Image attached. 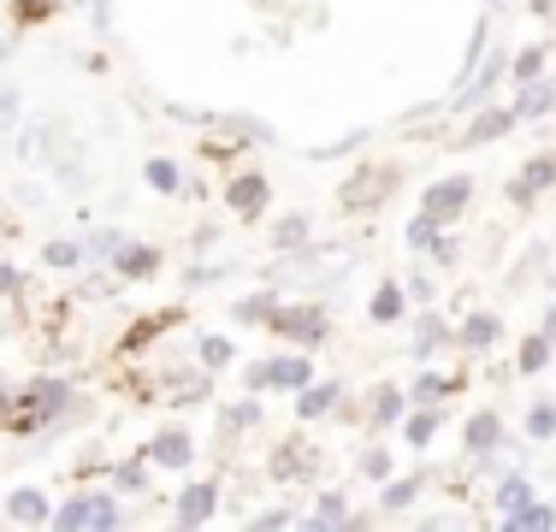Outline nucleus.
Segmentation results:
<instances>
[{"label": "nucleus", "instance_id": "f257e3e1", "mask_svg": "<svg viewBox=\"0 0 556 532\" xmlns=\"http://www.w3.org/2000/svg\"><path fill=\"white\" fill-rule=\"evenodd\" d=\"M48 527H60V532H125L130 509H125V497H118L113 485H84L77 497L54 503V521Z\"/></svg>", "mask_w": 556, "mask_h": 532}, {"label": "nucleus", "instance_id": "f03ea898", "mask_svg": "<svg viewBox=\"0 0 556 532\" xmlns=\"http://www.w3.org/2000/svg\"><path fill=\"white\" fill-rule=\"evenodd\" d=\"M267 331L290 350H320L332 338V308L326 296H302V302H278V314L267 319Z\"/></svg>", "mask_w": 556, "mask_h": 532}, {"label": "nucleus", "instance_id": "7ed1b4c3", "mask_svg": "<svg viewBox=\"0 0 556 532\" xmlns=\"http://www.w3.org/2000/svg\"><path fill=\"white\" fill-rule=\"evenodd\" d=\"M219 207L231 213V219L255 225L261 213H273V178H267L261 166H237V172H225V183H219Z\"/></svg>", "mask_w": 556, "mask_h": 532}, {"label": "nucleus", "instance_id": "20e7f679", "mask_svg": "<svg viewBox=\"0 0 556 532\" xmlns=\"http://www.w3.org/2000/svg\"><path fill=\"white\" fill-rule=\"evenodd\" d=\"M396 183H403V172L396 166H350V178H343V190H338V207L343 213H379L396 195Z\"/></svg>", "mask_w": 556, "mask_h": 532}, {"label": "nucleus", "instance_id": "39448f33", "mask_svg": "<svg viewBox=\"0 0 556 532\" xmlns=\"http://www.w3.org/2000/svg\"><path fill=\"white\" fill-rule=\"evenodd\" d=\"M473 195H480L473 172H444V178H432L427 190H420V213H432L439 225H462L473 207Z\"/></svg>", "mask_w": 556, "mask_h": 532}, {"label": "nucleus", "instance_id": "423d86ee", "mask_svg": "<svg viewBox=\"0 0 556 532\" xmlns=\"http://www.w3.org/2000/svg\"><path fill=\"white\" fill-rule=\"evenodd\" d=\"M515 130H521V118H515V106H509V101H485L480 113L456 118V130H450V142H456V149H492V142L515 137Z\"/></svg>", "mask_w": 556, "mask_h": 532}, {"label": "nucleus", "instance_id": "0eeeda50", "mask_svg": "<svg viewBox=\"0 0 556 532\" xmlns=\"http://www.w3.org/2000/svg\"><path fill=\"white\" fill-rule=\"evenodd\" d=\"M142 456H149V468H161V473H190L195 456H202V444H195V432L184 420H172L142 444Z\"/></svg>", "mask_w": 556, "mask_h": 532}, {"label": "nucleus", "instance_id": "6e6552de", "mask_svg": "<svg viewBox=\"0 0 556 532\" xmlns=\"http://www.w3.org/2000/svg\"><path fill=\"white\" fill-rule=\"evenodd\" d=\"M551 190H556V149L527 154V160H521V172H515V178L503 183V195H509V202L521 207V213H527V207H539Z\"/></svg>", "mask_w": 556, "mask_h": 532}, {"label": "nucleus", "instance_id": "1a4fd4ad", "mask_svg": "<svg viewBox=\"0 0 556 532\" xmlns=\"http://www.w3.org/2000/svg\"><path fill=\"white\" fill-rule=\"evenodd\" d=\"M408 415V384H396V379H379L374 391L362 396V426H367V438H386L396 432Z\"/></svg>", "mask_w": 556, "mask_h": 532}, {"label": "nucleus", "instance_id": "9d476101", "mask_svg": "<svg viewBox=\"0 0 556 532\" xmlns=\"http://www.w3.org/2000/svg\"><path fill=\"white\" fill-rule=\"evenodd\" d=\"M444 350H456V319L432 302V308H420L415 326H408V355H415V362H439Z\"/></svg>", "mask_w": 556, "mask_h": 532}, {"label": "nucleus", "instance_id": "9b49d317", "mask_svg": "<svg viewBox=\"0 0 556 532\" xmlns=\"http://www.w3.org/2000/svg\"><path fill=\"white\" fill-rule=\"evenodd\" d=\"M503 338H509V326H503L497 308H462L456 314V350L462 355H492Z\"/></svg>", "mask_w": 556, "mask_h": 532}, {"label": "nucleus", "instance_id": "f8f14e48", "mask_svg": "<svg viewBox=\"0 0 556 532\" xmlns=\"http://www.w3.org/2000/svg\"><path fill=\"white\" fill-rule=\"evenodd\" d=\"M343 403H350V384H343V379H320V372H314V379L296 391V403H290V408H296L302 426H320V420H338Z\"/></svg>", "mask_w": 556, "mask_h": 532}, {"label": "nucleus", "instance_id": "ddd939ff", "mask_svg": "<svg viewBox=\"0 0 556 532\" xmlns=\"http://www.w3.org/2000/svg\"><path fill=\"white\" fill-rule=\"evenodd\" d=\"M219 497H225L219 479H190V485L172 497V521L178 527H214L219 521Z\"/></svg>", "mask_w": 556, "mask_h": 532}, {"label": "nucleus", "instance_id": "4468645a", "mask_svg": "<svg viewBox=\"0 0 556 532\" xmlns=\"http://www.w3.org/2000/svg\"><path fill=\"white\" fill-rule=\"evenodd\" d=\"M492 449H509V420H503V408L485 403L462 420V456H492Z\"/></svg>", "mask_w": 556, "mask_h": 532}, {"label": "nucleus", "instance_id": "2eb2a0df", "mask_svg": "<svg viewBox=\"0 0 556 532\" xmlns=\"http://www.w3.org/2000/svg\"><path fill=\"white\" fill-rule=\"evenodd\" d=\"M108 266L125 278V284H149V278H161L166 255H161V243H142V237L125 231V243H118V255H113Z\"/></svg>", "mask_w": 556, "mask_h": 532}, {"label": "nucleus", "instance_id": "dca6fc26", "mask_svg": "<svg viewBox=\"0 0 556 532\" xmlns=\"http://www.w3.org/2000/svg\"><path fill=\"white\" fill-rule=\"evenodd\" d=\"M509 106L521 125H551L556 118V77H533V84H509Z\"/></svg>", "mask_w": 556, "mask_h": 532}, {"label": "nucleus", "instance_id": "f3484780", "mask_svg": "<svg viewBox=\"0 0 556 532\" xmlns=\"http://www.w3.org/2000/svg\"><path fill=\"white\" fill-rule=\"evenodd\" d=\"M308 379H314V350H290L285 343V355H267V391L296 396Z\"/></svg>", "mask_w": 556, "mask_h": 532}, {"label": "nucleus", "instance_id": "a211bd4d", "mask_svg": "<svg viewBox=\"0 0 556 532\" xmlns=\"http://www.w3.org/2000/svg\"><path fill=\"white\" fill-rule=\"evenodd\" d=\"M314 461H320V449L308 444V438H285V444L267 456V473L278 485H296V479H314Z\"/></svg>", "mask_w": 556, "mask_h": 532}, {"label": "nucleus", "instance_id": "6ab92c4d", "mask_svg": "<svg viewBox=\"0 0 556 532\" xmlns=\"http://www.w3.org/2000/svg\"><path fill=\"white\" fill-rule=\"evenodd\" d=\"M539 497V485H533V473H527V461H515V468H503L492 479V521H503V515H515L521 503H533Z\"/></svg>", "mask_w": 556, "mask_h": 532}, {"label": "nucleus", "instance_id": "aec40b11", "mask_svg": "<svg viewBox=\"0 0 556 532\" xmlns=\"http://www.w3.org/2000/svg\"><path fill=\"white\" fill-rule=\"evenodd\" d=\"M0 515H7L12 527H48L54 521V503H48L42 485H12L7 503H0Z\"/></svg>", "mask_w": 556, "mask_h": 532}, {"label": "nucleus", "instance_id": "412c9836", "mask_svg": "<svg viewBox=\"0 0 556 532\" xmlns=\"http://www.w3.org/2000/svg\"><path fill=\"white\" fill-rule=\"evenodd\" d=\"M439 426H444V403H408L396 438H403L408 449H432V444H439Z\"/></svg>", "mask_w": 556, "mask_h": 532}, {"label": "nucleus", "instance_id": "4be33fe9", "mask_svg": "<svg viewBox=\"0 0 556 532\" xmlns=\"http://www.w3.org/2000/svg\"><path fill=\"white\" fill-rule=\"evenodd\" d=\"M408 308H415V302H408L403 278H379L374 296H367V319H374V326H403Z\"/></svg>", "mask_w": 556, "mask_h": 532}, {"label": "nucleus", "instance_id": "5701e85b", "mask_svg": "<svg viewBox=\"0 0 556 532\" xmlns=\"http://www.w3.org/2000/svg\"><path fill=\"white\" fill-rule=\"evenodd\" d=\"M261 420H267V408H261L255 391H243L237 403H219V438L225 444H237L243 432H261Z\"/></svg>", "mask_w": 556, "mask_h": 532}, {"label": "nucleus", "instance_id": "b1692460", "mask_svg": "<svg viewBox=\"0 0 556 532\" xmlns=\"http://www.w3.org/2000/svg\"><path fill=\"white\" fill-rule=\"evenodd\" d=\"M556 249L551 243H527L521 261L509 266V290H527V284H556Z\"/></svg>", "mask_w": 556, "mask_h": 532}, {"label": "nucleus", "instance_id": "393cba45", "mask_svg": "<svg viewBox=\"0 0 556 532\" xmlns=\"http://www.w3.org/2000/svg\"><path fill=\"white\" fill-rule=\"evenodd\" d=\"M427 485H432L427 473H391L386 485H379V515H408L427 497Z\"/></svg>", "mask_w": 556, "mask_h": 532}, {"label": "nucleus", "instance_id": "a878e982", "mask_svg": "<svg viewBox=\"0 0 556 532\" xmlns=\"http://www.w3.org/2000/svg\"><path fill=\"white\" fill-rule=\"evenodd\" d=\"M468 384V372H432V362H420V372L408 379V403H450Z\"/></svg>", "mask_w": 556, "mask_h": 532}, {"label": "nucleus", "instance_id": "bb28decb", "mask_svg": "<svg viewBox=\"0 0 556 532\" xmlns=\"http://www.w3.org/2000/svg\"><path fill=\"white\" fill-rule=\"evenodd\" d=\"M521 438L527 444H556V396L551 391H539V396H527V408H521Z\"/></svg>", "mask_w": 556, "mask_h": 532}, {"label": "nucleus", "instance_id": "cd10ccee", "mask_svg": "<svg viewBox=\"0 0 556 532\" xmlns=\"http://www.w3.org/2000/svg\"><path fill=\"white\" fill-rule=\"evenodd\" d=\"M551 362H556V343H551L539 326L527 331V338H515V362H509L515 379H539V372H545Z\"/></svg>", "mask_w": 556, "mask_h": 532}, {"label": "nucleus", "instance_id": "c85d7f7f", "mask_svg": "<svg viewBox=\"0 0 556 532\" xmlns=\"http://www.w3.org/2000/svg\"><path fill=\"white\" fill-rule=\"evenodd\" d=\"M350 509H355L350 491H343V485H326L320 497H314V509H308V515H296V527H314V532L343 527V521H350Z\"/></svg>", "mask_w": 556, "mask_h": 532}, {"label": "nucleus", "instance_id": "c756f323", "mask_svg": "<svg viewBox=\"0 0 556 532\" xmlns=\"http://www.w3.org/2000/svg\"><path fill=\"white\" fill-rule=\"evenodd\" d=\"M237 362H243V350H237L225 331H202V338H195V367H207L214 379L219 372H237Z\"/></svg>", "mask_w": 556, "mask_h": 532}, {"label": "nucleus", "instance_id": "7c9ffc66", "mask_svg": "<svg viewBox=\"0 0 556 532\" xmlns=\"http://www.w3.org/2000/svg\"><path fill=\"white\" fill-rule=\"evenodd\" d=\"M551 60H556V42L509 48V84H533V77H551Z\"/></svg>", "mask_w": 556, "mask_h": 532}, {"label": "nucleus", "instance_id": "2f4dec72", "mask_svg": "<svg viewBox=\"0 0 556 532\" xmlns=\"http://www.w3.org/2000/svg\"><path fill=\"white\" fill-rule=\"evenodd\" d=\"M142 183H149L154 195H166V202H178L184 195V160H172V154L142 160Z\"/></svg>", "mask_w": 556, "mask_h": 532}, {"label": "nucleus", "instance_id": "473e14b6", "mask_svg": "<svg viewBox=\"0 0 556 532\" xmlns=\"http://www.w3.org/2000/svg\"><path fill=\"white\" fill-rule=\"evenodd\" d=\"M278 302H285V290L261 284V290H249L243 302H231V319H237V326H267V319L278 314Z\"/></svg>", "mask_w": 556, "mask_h": 532}, {"label": "nucleus", "instance_id": "72a5a7b5", "mask_svg": "<svg viewBox=\"0 0 556 532\" xmlns=\"http://www.w3.org/2000/svg\"><path fill=\"white\" fill-rule=\"evenodd\" d=\"M267 237H273L278 255H290V249H308V243H314V213H278Z\"/></svg>", "mask_w": 556, "mask_h": 532}, {"label": "nucleus", "instance_id": "f704fd0d", "mask_svg": "<svg viewBox=\"0 0 556 532\" xmlns=\"http://www.w3.org/2000/svg\"><path fill=\"white\" fill-rule=\"evenodd\" d=\"M42 266H48V273H84V266H89L84 237H48V243H42Z\"/></svg>", "mask_w": 556, "mask_h": 532}, {"label": "nucleus", "instance_id": "c9c22d12", "mask_svg": "<svg viewBox=\"0 0 556 532\" xmlns=\"http://www.w3.org/2000/svg\"><path fill=\"white\" fill-rule=\"evenodd\" d=\"M497 527H509V532H556V503L551 497H533V503H521L515 515H503Z\"/></svg>", "mask_w": 556, "mask_h": 532}, {"label": "nucleus", "instance_id": "e433bc0d", "mask_svg": "<svg viewBox=\"0 0 556 532\" xmlns=\"http://www.w3.org/2000/svg\"><path fill=\"white\" fill-rule=\"evenodd\" d=\"M444 231H450V225H439L432 213H415V219L403 225V243H408V255H420V261H427L432 249H439V237H444Z\"/></svg>", "mask_w": 556, "mask_h": 532}, {"label": "nucleus", "instance_id": "4c0bfd02", "mask_svg": "<svg viewBox=\"0 0 556 532\" xmlns=\"http://www.w3.org/2000/svg\"><path fill=\"white\" fill-rule=\"evenodd\" d=\"M403 290H408V302H415V308H432V302H439V266H420V255H415V266H408L403 273Z\"/></svg>", "mask_w": 556, "mask_h": 532}, {"label": "nucleus", "instance_id": "58836bf2", "mask_svg": "<svg viewBox=\"0 0 556 532\" xmlns=\"http://www.w3.org/2000/svg\"><path fill=\"white\" fill-rule=\"evenodd\" d=\"M355 473H362V479H374V485H386V479L396 473V456H391L386 444H379V438H367V444H362V456H355Z\"/></svg>", "mask_w": 556, "mask_h": 532}, {"label": "nucleus", "instance_id": "ea45409f", "mask_svg": "<svg viewBox=\"0 0 556 532\" xmlns=\"http://www.w3.org/2000/svg\"><path fill=\"white\" fill-rule=\"evenodd\" d=\"M113 491H118V497H149V456H142V449L113 468Z\"/></svg>", "mask_w": 556, "mask_h": 532}, {"label": "nucleus", "instance_id": "a19ab883", "mask_svg": "<svg viewBox=\"0 0 556 532\" xmlns=\"http://www.w3.org/2000/svg\"><path fill=\"white\" fill-rule=\"evenodd\" d=\"M118 243H125V231H118V225H89V231H84L89 266H108V261L118 255Z\"/></svg>", "mask_w": 556, "mask_h": 532}, {"label": "nucleus", "instance_id": "79ce46f5", "mask_svg": "<svg viewBox=\"0 0 556 532\" xmlns=\"http://www.w3.org/2000/svg\"><path fill=\"white\" fill-rule=\"evenodd\" d=\"M219 278H231V261H190L184 266V290H214Z\"/></svg>", "mask_w": 556, "mask_h": 532}, {"label": "nucleus", "instance_id": "37998d69", "mask_svg": "<svg viewBox=\"0 0 556 532\" xmlns=\"http://www.w3.org/2000/svg\"><path fill=\"white\" fill-rule=\"evenodd\" d=\"M18 125H24V89L0 77V137H7V130H18Z\"/></svg>", "mask_w": 556, "mask_h": 532}, {"label": "nucleus", "instance_id": "c03bdc74", "mask_svg": "<svg viewBox=\"0 0 556 532\" xmlns=\"http://www.w3.org/2000/svg\"><path fill=\"white\" fill-rule=\"evenodd\" d=\"M462 255H468V243H462L456 231H444V237H439V249H432L427 261L439 266V273H462Z\"/></svg>", "mask_w": 556, "mask_h": 532}, {"label": "nucleus", "instance_id": "a18cd8bd", "mask_svg": "<svg viewBox=\"0 0 556 532\" xmlns=\"http://www.w3.org/2000/svg\"><path fill=\"white\" fill-rule=\"evenodd\" d=\"M249 527H261V532H285V527H296V509H290V503H267V509L249 515Z\"/></svg>", "mask_w": 556, "mask_h": 532}, {"label": "nucleus", "instance_id": "49530a36", "mask_svg": "<svg viewBox=\"0 0 556 532\" xmlns=\"http://www.w3.org/2000/svg\"><path fill=\"white\" fill-rule=\"evenodd\" d=\"M237 379H243V391L267 396V355H255V362H237Z\"/></svg>", "mask_w": 556, "mask_h": 532}, {"label": "nucleus", "instance_id": "de8ad7c7", "mask_svg": "<svg viewBox=\"0 0 556 532\" xmlns=\"http://www.w3.org/2000/svg\"><path fill=\"white\" fill-rule=\"evenodd\" d=\"M367 142V130H350V137H338V142H326V149H308V160H343V154H355Z\"/></svg>", "mask_w": 556, "mask_h": 532}, {"label": "nucleus", "instance_id": "09e8293b", "mask_svg": "<svg viewBox=\"0 0 556 532\" xmlns=\"http://www.w3.org/2000/svg\"><path fill=\"white\" fill-rule=\"evenodd\" d=\"M18 296H24V273L0 255V302H18Z\"/></svg>", "mask_w": 556, "mask_h": 532}, {"label": "nucleus", "instance_id": "8fccbe9b", "mask_svg": "<svg viewBox=\"0 0 556 532\" xmlns=\"http://www.w3.org/2000/svg\"><path fill=\"white\" fill-rule=\"evenodd\" d=\"M54 7H60V0H12V18H18V24H36V18H48Z\"/></svg>", "mask_w": 556, "mask_h": 532}, {"label": "nucleus", "instance_id": "3c124183", "mask_svg": "<svg viewBox=\"0 0 556 532\" xmlns=\"http://www.w3.org/2000/svg\"><path fill=\"white\" fill-rule=\"evenodd\" d=\"M89 30H96V36H113V0H89Z\"/></svg>", "mask_w": 556, "mask_h": 532}, {"label": "nucleus", "instance_id": "603ef678", "mask_svg": "<svg viewBox=\"0 0 556 532\" xmlns=\"http://www.w3.org/2000/svg\"><path fill=\"white\" fill-rule=\"evenodd\" d=\"M214 243H219V225H195V237H190V249H195V255H207Z\"/></svg>", "mask_w": 556, "mask_h": 532}, {"label": "nucleus", "instance_id": "864d4df0", "mask_svg": "<svg viewBox=\"0 0 556 532\" xmlns=\"http://www.w3.org/2000/svg\"><path fill=\"white\" fill-rule=\"evenodd\" d=\"M539 331H545V338L556 343V302H545V308H539Z\"/></svg>", "mask_w": 556, "mask_h": 532}, {"label": "nucleus", "instance_id": "5fc2aeb1", "mask_svg": "<svg viewBox=\"0 0 556 532\" xmlns=\"http://www.w3.org/2000/svg\"><path fill=\"white\" fill-rule=\"evenodd\" d=\"M521 7V0H485V12H492V18H503V12H515Z\"/></svg>", "mask_w": 556, "mask_h": 532}, {"label": "nucleus", "instance_id": "6e6d98bb", "mask_svg": "<svg viewBox=\"0 0 556 532\" xmlns=\"http://www.w3.org/2000/svg\"><path fill=\"white\" fill-rule=\"evenodd\" d=\"M12 48H18V42H12V36H7V30H0V72H7V60H12Z\"/></svg>", "mask_w": 556, "mask_h": 532}, {"label": "nucleus", "instance_id": "4d7b16f0", "mask_svg": "<svg viewBox=\"0 0 556 532\" xmlns=\"http://www.w3.org/2000/svg\"><path fill=\"white\" fill-rule=\"evenodd\" d=\"M527 7H533L539 18H556V0H527Z\"/></svg>", "mask_w": 556, "mask_h": 532}, {"label": "nucleus", "instance_id": "13d9d810", "mask_svg": "<svg viewBox=\"0 0 556 532\" xmlns=\"http://www.w3.org/2000/svg\"><path fill=\"white\" fill-rule=\"evenodd\" d=\"M65 7H77V12H84V7H89V0H65Z\"/></svg>", "mask_w": 556, "mask_h": 532}]
</instances>
